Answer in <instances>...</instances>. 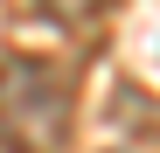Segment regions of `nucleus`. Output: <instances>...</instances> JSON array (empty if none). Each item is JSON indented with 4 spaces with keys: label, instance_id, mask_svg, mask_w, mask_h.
I'll return each instance as SVG.
<instances>
[{
    "label": "nucleus",
    "instance_id": "1",
    "mask_svg": "<svg viewBox=\"0 0 160 153\" xmlns=\"http://www.w3.org/2000/svg\"><path fill=\"white\" fill-rule=\"evenodd\" d=\"M77 132V84L49 56H0V153H63Z\"/></svg>",
    "mask_w": 160,
    "mask_h": 153
},
{
    "label": "nucleus",
    "instance_id": "2",
    "mask_svg": "<svg viewBox=\"0 0 160 153\" xmlns=\"http://www.w3.org/2000/svg\"><path fill=\"white\" fill-rule=\"evenodd\" d=\"M104 7H112V0H35V14H49L56 28H91Z\"/></svg>",
    "mask_w": 160,
    "mask_h": 153
}]
</instances>
